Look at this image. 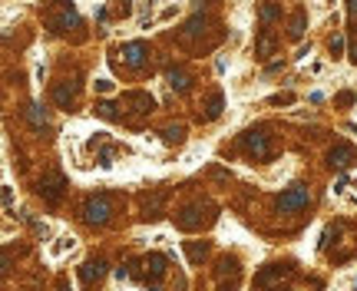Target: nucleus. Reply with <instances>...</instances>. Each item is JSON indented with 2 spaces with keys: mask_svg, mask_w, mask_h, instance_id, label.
Wrapping results in <instances>:
<instances>
[{
  "mask_svg": "<svg viewBox=\"0 0 357 291\" xmlns=\"http://www.w3.org/2000/svg\"><path fill=\"white\" fill-rule=\"evenodd\" d=\"M337 291H357V271L354 275H347V278L337 281Z\"/></svg>",
  "mask_w": 357,
  "mask_h": 291,
  "instance_id": "nucleus-25",
  "label": "nucleus"
},
{
  "mask_svg": "<svg viewBox=\"0 0 357 291\" xmlns=\"http://www.w3.org/2000/svg\"><path fill=\"white\" fill-rule=\"evenodd\" d=\"M149 242H152V245H169L172 238H169V232H156V235L149 238Z\"/></svg>",
  "mask_w": 357,
  "mask_h": 291,
  "instance_id": "nucleus-27",
  "label": "nucleus"
},
{
  "mask_svg": "<svg viewBox=\"0 0 357 291\" xmlns=\"http://www.w3.org/2000/svg\"><path fill=\"white\" fill-rule=\"evenodd\" d=\"M145 271H149L152 278H159V275L166 271V261H162V258H149V265H145Z\"/></svg>",
  "mask_w": 357,
  "mask_h": 291,
  "instance_id": "nucleus-23",
  "label": "nucleus"
},
{
  "mask_svg": "<svg viewBox=\"0 0 357 291\" xmlns=\"http://www.w3.org/2000/svg\"><path fill=\"white\" fill-rule=\"evenodd\" d=\"M3 205L13 209V189H10V185H3Z\"/></svg>",
  "mask_w": 357,
  "mask_h": 291,
  "instance_id": "nucleus-29",
  "label": "nucleus"
},
{
  "mask_svg": "<svg viewBox=\"0 0 357 291\" xmlns=\"http://www.w3.org/2000/svg\"><path fill=\"white\" fill-rule=\"evenodd\" d=\"M103 275H106V265H103V261H83V265H79V278L86 281V285L100 281Z\"/></svg>",
  "mask_w": 357,
  "mask_h": 291,
  "instance_id": "nucleus-9",
  "label": "nucleus"
},
{
  "mask_svg": "<svg viewBox=\"0 0 357 291\" xmlns=\"http://www.w3.org/2000/svg\"><path fill=\"white\" fill-rule=\"evenodd\" d=\"M304 23H308V13L294 10V17H291V23H288V36H291V40H298V36L304 34Z\"/></svg>",
  "mask_w": 357,
  "mask_h": 291,
  "instance_id": "nucleus-14",
  "label": "nucleus"
},
{
  "mask_svg": "<svg viewBox=\"0 0 357 291\" xmlns=\"http://www.w3.org/2000/svg\"><path fill=\"white\" fill-rule=\"evenodd\" d=\"M96 90H100V93H112V79L100 76V79H96Z\"/></svg>",
  "mask_w": 357,
  "mask_h": 291,
  "instance_id": "nucleus-28",
  "label": "nucleus"
},
{
  "mask_svg": "<svg viewBox=\"0 0 357 291\" xmlns=\"http://www.w3.org/2000/svg\"><path fill=\"white\" fill-rule=\"evenodd\" d=\"M308 53H311V46H298V53H294V60H304Z\"/></svg>",
  "mask_w": 357,
  "mask_h": 291,
  "instance_id": "nucleus-34",
  "label": "nucleus"
},
{
  "mask_svg": "<svg viewBox=\"0 0 357 291\" xmlns=\"http://www.w3.org/2000/svg\"><path fill=\"white\" fill-rule=\"evenodd\" d=\"M162 139H166V143H182V139H185V126H166V129H162Z\"/></svg>",
  "mask_w": 357,
  "mask_h": 291,
  "instance_id": "nucleus-17",
  "label": "nucleus"
},
{
  "mask_svg": "<svg viewBox=\"0 0 357 291\" xmlns=\"http://www.w3.org/2000/svg\"><path fill=\"white\" fill-rule=\"evenodd\" d=\"M255 53H258V56H271V53H275V36L268 34V30H265V34H258V40H255Z\"/></svg>",
  "mask_w": 357,
  "mask_h": 291,
  "instance_id": "nucleus-15",
  "label": "nucleus"
},
{
  "mask_svg": "<svg viewBox=\"0 0 357 291\" xmlns=\"http://www.w3.org/2000/svg\"><path fill=\"white\" fill-rule=\"evenodd\" d=\"M354 159H357V152H354V146H347V143H337L331 149V166H337V169H351Z\"/></svg>",
  "mask_w": 357,
  "mask_h": 291,
  "instance_id": "nucleus-6",
  "label": "nucleus"
},
{
  "mask_svg": "<svg viewBox=\"0 0 357 291\" xmlns=\"http://www.w3.org/2000/svg\"><path fill=\"white\" fill-rule=\"evenodd\" d=\"M40 195H43L46 202H60V195H63V179H60V176L46 179L43 185H40Z\"/></svg>",
  "mask_w": 357,
  "mask_h": 291,
  "instance_id": "nucleus-10",
  "label": "nucleus"
},
{
  "mask_svg": "<svg viewBox=\"0 0 357 291\" xmlns=\"http://www.w3.org/2000/svg\"><path fill=\"white\" fill-rule=\"evenodd\" d=\"M311 202V192H308V185H301V182H294L288 192H281L278 195V212H301L304 205Z\"/></svg>",
  "mask_w": 357,
  "mask_h": 291,
  "instance_id": "nucleus-1",
  "label": "nucleus"
},
{
  "mask_svg": "<svg viewBox=\"0 0 357 291\" xmlns=\"http://www.w3.org/2000/svg\"><path fill=\"white\" fill-rule=\"evenodd\" d=\"M60 291H73V285H60Z\"/></svg>",
  "mask_w": 357,
  "mask_h": 291,
  "instance_id": "nucleus-37",
  "label": "nucleus"
},
{
  "mask_svg": "<svg viewBox=\"0 0 357 291\" xmlns=\"http://www.w3.org/2000/svg\"><path fill=\"white\" fill-rule=\"evenodd\" d=\"M327 50H331V53H334V60H337V56L344 53V36H341V34H334L331 40H327Z\"/></svg>",
  "mask_w": 357,
  "mask_h": 291,
  "instance_id": "nucleus-22",
  "label": "nucleus"
},
{
  "mask_svg": "<svg viewBox=\"0 0 357 291\" xmlns=\"http://www.w3.org/2000/svg\"><path fill=\"white\" fill-rule=\"evenodd\" d=\"M242 143H245V149H248L255 159H271V143H268V133H261V129H248Z\"/></svg>",
  "mask_w": 357,
  "mask_h": 291,
  "instance_id": "nucleus-4",
  "label": "nucleus"
},
{
  "mask_svg": "<svg viewBox=\"0 0 357 291\" xmlns=\"http://www.w3.org/2000/svg\"><path fill=\"white\" fill-rule=\"evenodd\" d=\"M291 100H294L291 93H278V96H271V100H268V106H281V103H291Z\"/></svg>",
  "mask_w": 357,
  "mask_h": 291,
  "instance_id": "nucleus-26",
  "label": "nucleus"
},
{
  "mask_svg": "<svg viewBox=\"0 0 357 291\" xmlns=\"http://www.w3.org/2000/svg\"><path fill=\"white\" fill-rule=\"evenodd\" d=\"M222 106H225V96L215 90L212 96H209V103H205V119H215V116L222 112Z\"/></svg>",
  "mask_w": 357,
  "mask_h": 291,
  "instance_id": "nucleus-16",
  "label": "nucleus"
},
{
  "mask_svg": "<svg viewBox=\"0 0 357 291\" xmlns=\"http://www.w3.org/2000/svg\"><path fill=\"white\" fill-rule=\"evenodd\" d=\"M166 79H169V86H172L176 93H185V90H189V73H182V70H169Z\"/></svg>",
  "mask_w": 357,
  "mask_h": 291,
  "instance_id": "nucleus-11",
  "label": "nucleus"
},
{
  "mask_svg": "<svg viewBox=\"0 0 357 291\" xmlns=\"http://www.w3.org/2000/svg\"><path fill=\"white\" fill-rule=\"evenodd\" d=\"M351 63L357 67V46H351Z\"/></svg>",
  "mask_w": 357,
  "mask_h": 291,
  "instance_id": "nucleus-36",
  "label": "nucleus"
},
{
  "mask_svg": "<svg viewBox=\"0 0 357 291\" xmlns=\"http://www.w3.org/2000/svg\"><path fill=\"white\" fill-rule=\"evenodd\" d=\"M76 245H79V238L73 235V232H60V235L46 245V258H50V261H60V258L73 255V252H76Z\"/></svg>",
  "mask_w": 357,
  "mask_h": 291,
  "instance_id": "nucleus-2",
  "label": "nucleus"
},
{
  "mask_svg": "<svg viewBox=\"0 0 357 291\" xmlns=\"http://www.w3.org/2000/svg\"><path fill=\"white\" fill-rule=\"evenodd\" d=\"M351 133H357V123H351Z\"/></svg>",
  "mask_w": 357,
  "mask_h": 291,
  "instance_id": "nucleus-38",
  "label": "nucleus"
},
{
  "mask_svg": "<svg viewBox=\"0 0 357 291\" xmlns=\"http://www.w3.org/2000/svg\"><path fill=\"white\" fill-rule=\"evenodd\" d=\"M202 222V215H199V209H185V212L178 215V225H185V228H195V225Z\"/></svg>",
  "mask_w": 357,
  "mask_h": 291,
  "instance_id": "nucleus-19",
  "label": "nucleus"
},
{
  "mask_svg": "<svg viewBox=\"0 0 357 291\" xmlns=\"http://www.w3.org/2000/svg\"><path fill=\"white\" fill-rule=\"evenodd\" d=\"M202 3H205V0H195V7H202Z\"/></svg>",
  "mask_w": 357,
  "mask_h": 291,
  "instance_id": "nucleus-39",
  "label": "nucleus"
},
{
  "mask_svg": "<svg viewBox=\"0 0 357 291\" xmlns=\"http://www.w3.org/2000/svg\"><path fill=\"white\" fill-rule=\"evenodd\" d=\"M126 103H129V109H133V112H152V109H156V100H152L149 93H129Z\"/></svg>",
  "mask_w": 357,
  "mask_h": 291,
  "instance_id": "nucleus-8",
  "label": "nucleus"
},
{
  "mask_svg": "<svg viewBox=\"0 0 357 291\" xmlns=\"http://www.w3.org/2000/svg\"><path fill=\"white\" fill-rule=\"evenodd\" d=\"M258 17H261V23H275V20H281V7L275 0H265L261 10H258Z\"/></svg>",
  "mask_w": 357,
  "mask_h": 291,
  "instance_id": "nucleus-12",
  "label": "nucleus"
},
{
  "mask_svg": "<svg viewBox=\"0 0 357 291\" xmlns=\"http://www.w3.org/2000/svg\"><path fill=\"white\" fill-rule=\"evenodd\" d=\"M53 100H56V106H63V109H70V100H73V90H70V86H56V90H53Z\"/></svg>",
  "mask_w": 357,
  "mask_h": 291,
  "instance_id": "nucleus-20",
  "label": "nucleus"
},
{
  "mask_svg": "<svg viewBox=\"0 0 357 291\" xmlns=\"http://www.w3.org/2000/svg\"><path fill=\"white\" fill-rule=\"evenodd\" d=\"M202 30H205V20H199V17H195V20H189V27H185L182 34H185V36H199Z\"/></svg>",
  "mask_w": 357,
  "mask_h": 291,
  "instance_id": "nucleus-24",
  "label": "nucleus"
},
{
  "mask_svg": "<svg viewBox=\"0 0 357 291\" xmlns=\"http://www.w3.org/2000/svg\"><path fill=\"white\" fill-rule=\"evenodd\" d=\"M123 60H126L133 70H139L145 60H149V50H145V43H126V46H123Z\"/></svg>",
  "mask_w": 357,
  "mask_h": 291,
  "instance_id": "nucleus-7",
  "label": "nucleus"
},
{
  "mask_svg": "<svg viewBox=\"0 0 357 291\" xmlns=\"http://www.w3.org/2000/svg\"><path fill=\"white\" fill-rule=\"evenodd\" d=\"M116 10L126 17V13H133V3H129V0H119V3H116Z\"/></svg>",
  "mask_w": 357,
  "mask_h": 291,
  "instance_id": "nucleus-30",
  "label": "nucleus"
},
{
  "mask_svg": "<svg viewBox=\"0 0 357 291\" xmlns=\"http://www.w3.org/2000/svg\"><path fill=\"white\" fill-rule=\"evenodd\" d=\"M281 67H285V63H281V60H271V63H268V73H278Z\"/></svg>",
  "mask_w": 357,
  "mask_h": 291,
  "instance_id": "nucleus-33",
  "label": "nucleus"
},
{
  "mask_svg": "<svg viewBox=\"0 0 357 291\" xmlns=\"http://www.w3.org/2000/svg\"><path fill=\"white\" fill-rule=\"evenodd\" d=\"M185 255H189V265H199L202 258H205V245L192 242V245H185Z\"/></svg>",
  "mask_w": 357,
  "mask_h": 291,
  "instance_id": "nucleus-21",
  "label": "nucleus"
},
{
  "mask_svg": "<svg viewBox=\"0 0 357 291\" xmlns=\"http://www.w3.org/2000/svg\"><path fill=\"white\" fill-rule=\"evenodd\" d=\"M347 13H351V17H357V0H351V3H347Z\"/></svg>",
  "mask_w": 357,
  "mask_h": 291,
  "instance_id": "nucleus-35",
  "label": "nucleus"
},
{
  "mask_svg": "<svg viewBox=\"0 0 357 291\" xmlns=\"http://www.w3.org/2000/svg\"><path fill=\"white\" fill-rule=\"evenodd\" d=\"M46 27H50L53 34H63L67 27H76V10H73V3H60V10L50 13Z\"/></svg>",
  "mask_w": 357,
  "mask_h": 291,
  "instance_id": "nucleus-5",
  "label": "nucleus"
},
{
  "mask_svg": "<svg viewBox=\"0 0 357 291\" xmlns=\"http://www.w3.org/2000/svg\"><path fill=\"white\" fill-rule=\"evenodd\" d=\"M176 13H178V7H166V10L159 13V17H162V20H172V17H176Z\"/></svg>",
  "mask_w": 357,
  "mask_h": 291,
  "instance_id": "nucleus-31",
  "label": "nucleus"
},
{
  "mask_svg": "<svg viewBox=\"0 0 357 291\" xmlns=\"http://www.w3.org/2000/svg\"><path fill=\"white\" fill-rule=\"evenodd\" d=\"M96 112H100L103 119H119V109H116V103H109V100L96 103Z\"/></svg>",
  "mask_w": 357,
  "mask_h": 291,
  "instance_id": "nucleus-18",
  "label": "nucleus"
},
{
  "mask_svg": "<svg viewBox=\"0 0 357 291\" xmlns=\"http://www.w3.org/2000/svg\"><path fill=\"white\" fill-rule=\"evenodd\" d=\"M337 103H344V106H351V103H354V93H341V96H337Z\"/></svg>",
  "mask_w": 357,
  "mask_h": 291,
  "instance_id": "nucleus-32",
  "label": "nucleus"
},
{
  "mask_svg": "<svg viewBox=\"0 0 357 291\" xmlns=\"http://www.w3.org/2000/svg\"><path fill=\"white\" fill-rule=\"evenodd\" d=\"M27 119H30V126H34V129H43V126H46L43 106H40V103H30V106H27Z\"/></svg>",
  "mask_w": 357,
  "mask_h": 291,
  "instance_id": "nucleus-13",
  "label": "nucleus"
},
{
  "mask_svg": "<svg viewBox=\"0 0 357 291\" xmlns=\"http://www.w3.org/2000/svg\"><path fill=\"white\" fill-rule=\"evenodd\" d=\"M109 212H112V205H109V199H89L86 205H83V218H86L89 225H106L109 222Z\"/></svg>",
  "mask_w": 357,
  "mask_h": 291,
  "instance_id": "nucleus-3",
  "label": "nucleus"
}]
</instances>
